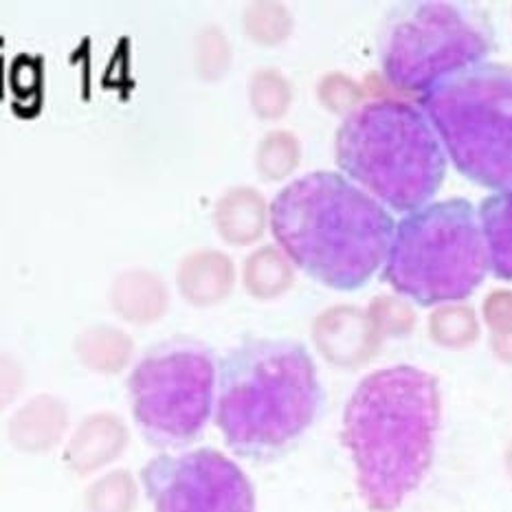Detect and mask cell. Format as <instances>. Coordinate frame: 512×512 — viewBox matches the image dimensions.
Wrapping results in <instances>:
<instances>
[{
  "mask_svg": "<svg viewBox=\"0 0 512 512\" xmlns=\"http://www.w3.org/2000/svg\"><path fill=\"white\" fill-rule=\"evenodd\" d=\"M442 416L438 378L414 365L367 374L343 411L356 488L367 510L394 512L431 469Z\"/></svg>",
  "mask_w": 512,
  "mask_h": 512,
  "instance_id": "obj_1",
  "label": "cell"
},
{
  "mask_svg": "<svg viewBox=\"0 0 512 512\" xmlns=\"http://www.w3.org/2000/svg\"><path fill=\"white\" fill-rule=\"evenodd\" d=\"M271 231L306 275L332 291H359L387 262L392 214L337 172H313L271 203Z\"/></svg>",
  "mask_w": 512,
  "mask_h": 512,
  "instance_id": "obj_2",
  "label": "cell"
},
{
  "mask_svg": "<svg viewBox=\"0 0 512 512\" xmlns=\"http://www.w3.org/2000/svg\"><path fill=\"white\" fill-rule=\"evenodd\" d=\"M321 400L317 367L302 343L249 339L220 363L214 418L233 453L266 462L313 427Z\"/></svg>",
  "mask_w": 512,
  "mask_h": 512,
  "instance_id": "obj_3",
  "label": "cell"
},
{
  "mask_svg": "<svg viewBox=\"0 0 512 512\" xmlns=\"http://www.w3.org/2000/svg\"><path fill=\"white\" fill-rule=\"evenodd\" d=\"M337 165L383 207H427L447 178V152L427 115L398 99L359 106L337 130Z\"/></svg>",
  "mask_w": 512,
  "mask_h": 512,
  "instance_id": "obj_4",
  "label": "cell"
},
{
  "mask_svg": "<svg viewBox=\"0 0 512 512\" xmlns=\"http://www.w3.org/2000/svg\"><path fill=\"white\" fill-rule=\"evenodd\" d=\"M488 271L477 209L466 198H447L398 222L383 277L418 306H436L471 297Z\"/></svg>",
  "mask_w": 512,
  "mask_h": 512,
  "instance_id": "obj_5",
  "label": "cell"
},
{
  "mask_svg": "<svg viewBox=\"0 0 512 512\" xmlns=\"http://www.w3.org/2000/svg\"><path fill=\"white\" fill-rule=\"evenodd\" d=\"M447 157L471 183L512 189V66L482 62L420 97Z\"/></svg>",
  "mask_w": 512,
  "mask_h": 512,
  "instance_id": "obj_6",
  "label": "cell"
},
{
  "mask_svg": "<svg viewBox=\"0 0 512 512\" xmlns=\"http://www.w3.org/2000/svg\"><path fill=\"white\" fill-rule=\"evenodd\" d=\"M493 27L471 3H403L381 33V66L387 84L425 95L447 77L486 62Z\"/></svg>",
  "mask_w": 512,
  "mask_h": 512,
  "instance_id": "obj_7",
  "label": "cell"
},
{
  "mask_svg": "<svg viewBox=\"0 0 512 512\" xmlns=\"http://www.w3.org/2000/svg\"><path fill=\"white\" fill-rule=\"evenodd\" d=\"M218 374L216 354L200 341L170 339L150 348L128 378L143 438L161 449L194 442L216 414Z\"/></svg>",
  "mask_w": 512,
  "mask_h": 512,
  "instance_id": "obj_8",
  "label": "cell"
},
{
  "mask_svg": "<svg viewBox=\"0 0 512 512\" xmlns=\"http://www.w3.org/2000/svg\"><path fill=\"white\" fill-rule=\"evenodd\" d=\"M157 512H255V491L240 466L216 449L159 455L141 471Z\"/></svg>",
  "mask_w": 512,
  "mask_h": 512,
  "instance_id": "obj_9",
  "label": "cell"
},
{
  "mask_svg": "<svg viewBox=\"0 0 512 512\" xmlns=\"http://www.w3.org/2000/svg\"><path fill=\"white\" fill-rule=\"evenodd\" d=\"M178 291L194 306H214L222 302L236 282L233 262L220 251H196L178 266Z\"/></svg>",
  "mask_w": 512,
  "mask_h": 512,
  "instance_id": "obj_10",
  "label": "cell"
},
{
  "mask_svg": "<svg viewBox=\"0 0 512 512\" xmlns=\"http://www.w3.org/2000/svg\"><path fill=\"white\" fill-rule=\"evenodd\" d=\"M115 313L132 324H148L163 317L168 308V291L159 275L148 271H128L119 275L110 291Z\"/></svg>",
  "mask_w": 512,
  "mask_h": 512,
  "instance_id": "obj_11",
  "label": "cell"
},
{
  "mask_svg": "<svg viewBox=\"0 0 512 512\" xmlns=\"http://www.w3.org/2000/svg\"><path fill=\"white\" fill-rule=\"evenodd\" d=\"M214 220L220 238L233 247L253 244L264 233V200L253 187H236L218 200Z\"/></svg>",
  "mask_w": 512,
  "mask_h": 512,
  "instance_id": "obj_12",
  "label": "cell"
},
{
  "mask_svg": "<svg viewBox=\"0 0 512 512\" xmlns=\"http://www.w3.org/2000/svg\"><path fill=\"white\" fill-rule=\"evenodd\" d=\"M378 337V328L370 313L354 306H337L321 313L315 324V339L319 343V350L324 354L332 352H345V345H352L354 352H367L374 350Z\"/></svg>",
  "mask_w": 512,
  "mask_h": 512,
  "instance_id": "obj_13",
  "label": "cell"
},
{
  "mask_svg": "<svg viewBox=\"0 0 512 512\" xmlns=\"http://www.w3.org/2000/svg\"><path fill=\"white\" fill-rule=\"evenodd\" d=\"M477 216L488 251V266L497 280L512 282V189L484 198Z\"/></svg>",
  "mask_w": 512,
  "mask_h": 512,
  "instance_id": "obj_14",
  "label": "cell"
},
{
  "mask_svg": "<svg viewBox=\"0 0 512 512\" xmlns=\"http://www.w3.org/2000/svg\"><path fill=\"white\" fill-rule=\"evenodd\" d=\"M295 282L291 260L275 247H262L244 264V286L255 299H275Z\"/></svg>",
  "mask_w": 512,
  "mask_h": 512,
  "instance_id": "obj_15",
  "label": "cell"
},
{
  "mask_svg": "<svg viewBox=\"0 0 512 512\" xmlns=\"http://www.w3.org/2000/svg\"><path fill=\"white\" fill-rule=\"evenodd\" d=\"M249 97L255 115L264 121L280 119L293 102V88L282 73L273 69L255 71L251 77Z\"/></svg>",
  "mask_w": 512,
  "mask_h": 512,
  "instance_id": "obj_16",
  "label": "cell"
},
{
  "mask_svg": "<svg viewBox=\"0 0 512 512\" xmlns=\"http://www.w3.org/2000/svg\"><path fill=\"white\" fill-rule=\"evenodd\" d=\"M242 25L253 42L262 47H275L288 38L293 29V18L280 3H253L244 11Z\"/></svg>",
  "mask_w": 512,
  "mask_h": 512,
  "instance_id": "obj_17",
  "label": "cell"
},
{
  "mask_svg": "<svg viewBox=\"0 0 512 512\" xmlns=\"http://www.w3.org/2000/svg\"><path fill=\"white\" fill-rule=\"evenodd\" d=\"M302 159L297 139L291 132H271L266 135L258 148V170L266 181H282L291 174Z\"/></svg>",
  "mask_w": 512,
  "mask_h": 512,
  "instance_id": "obj_18",
  "label": "cell"
},
{
  "mask_svg": "<svg viewBox=\"0 0 512 512\" xmlns=\"http://www.w3.org/2000/svg\"><path fill=\"white\" fill-rule=\"evenodd\" d=\"M429 332L431 339L449 348H460L477 339L480 335V326L473 308L466 306H442L429 319Z\"/></svg>",
  "mask_w": 512,
  "mask_h": 512,
  "instance_id": "obj_19",
  "label": "cell"
},
{
  "mask_svg": "<svg viewBox=\"0 0 512 512\" xmlns=\"http://www.w3.org/2000/svg\"><path fill=\"white\" fill-rule=\"evenodd\" d=\"M231 62V51L227 38L216 27L203 29L196 44V71L203 80H218L227 73Z\"/></svg>",
  "mask_w": 512,
  "mask_h": 512,
  "instance_id": "obj_20",
  "label": "cell"
},
{
  "mask_svg": "<svg viewBox=\"0 0 512 512\" xmlns=\"http://www.w3.org/2000/svg\"><path fill=\"white\" fill-rule=\"evenodd\" d=\"M370 317L374 326L383 335H407L414 326V313L411 308L392 297H378L370 306Z\"/></svg>",
  "mask_w": 512,
  "mask_h": 512,
  "instance_id": "obj_21",
  "label": "cell"
},
{
  "mask_svg": "<svg viewBox=\"0 0 512 512\" xmlns=\"http://www.w3.org/2000/svg\"><path fill=\"white\" fill-rule=\"evenodd\" d=\"M319 99L332 113H345L361 99V91L348 77L341 73L326 75L319 84Z\"/></svg>",
  "mask_w": 512,
  "mask_h": 512,
  "instance_id": "obj_22",
  "label": "cell"
},
{
  "mask_svg": "<svg viewBox=\"0 0 512 512\" xmlns=\"http://www.w3.org/2000/svg\"><path fill=\"white\" fill-rule=\"evenodd\" d=\"M484 317L495 335L512 332V293L497 291L484 302Z\"/></svg>",
  "mask_w": 512,
  "mask_h": 512,
  "instance_id": "obj_23",
  "label": "cell"
},
{
  "mask_svg": "<svg viewBox=\"0 0 512 512\" xmlns=\"http://www.w3.org/2000/svg\"><path fill=\"white\" fill-rule=\"evenodd\" d=\"M493 348L499 354V359L512 363V332H510V335H495L493 337Z\"/></svg>",
  "mask_w": 512,
  "mask_h": 512,
  "instance_id": "obj_24",
  "label": "cell"
},
{
  "mask_svg": "<svg viewBox=\"0 0 512 512\" xmlns=\"http://www.w3.org/2000/svg\"><path fill=\"white\" fill-rule=\"evenodd\" d=\"M508 469H510V473H512V449H510V453H508Z\"/></svg>",
  "mask_w": 512,
  "mask_h": 512,
  "instance_id": "obj_25",
  "label": "cell"
}]
</instances>
